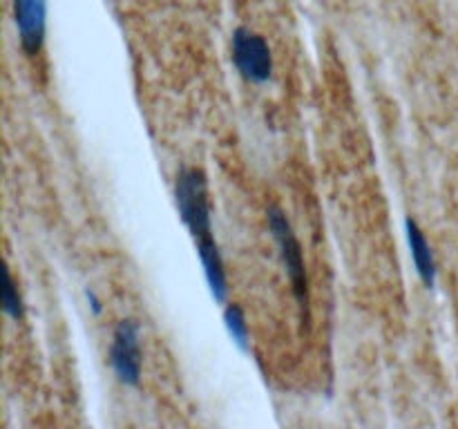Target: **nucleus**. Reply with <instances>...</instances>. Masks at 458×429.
<instances>
[{
    "instance_id": "f257e3e1",
    "label": "nucleus",
    "mask_w": 458,
    "mask_h": 429,
    "mask_svg": "<svg viewBox=\"0 0 458 429\" xmlns=\"http://www.w3.org/2000/svg\"><path fill=\"white\" fill-rule=\"evenodd\" d=\"M174 201H177L179 214L191 231L192 240L197 241V250L217 248L210 226V199L208 183L199 168H183L174 183Z\"/></svg>"
},
{
    "instance_id": "f03ea898",
    "label": "nucleus",
    "mask_w": 458,
    "mask_h": 429,
    "mask_svg": "<svg viewBox=\"0 0 458 429\" xmlns=\"http://www.w3.org/2000/svg\"><path fill=\"white\" fill-rule=\"evenodd\" d=\"M268 226H271L273 237H276L277 246H280V257L282 262H284L291 286H293L300 311H302L304 320H309V277L307 268H304L302 246H300L298 237H295L286 214L282 213L280 208H276V206L268 208Z\"/></svg>"
},
{
    "instance_id": "7ed1b4c3",
    "label": "nucleus",
    "mask_w": 458,
    "mask_h": 429,
    "mask_svg": "<svg viewBox=\"0 0 458 429\" xmlns=\"http://www.w3.org/2000/svg\"><path fill=\"white\" fill-rule=\"evenodd\" d=\"M233 61L240 74L250 83H267L273 76L271 47L249 27H237L233 31Z\"/></svg>"
},
{
    "instance_id": "20e7f679",
    "label": "nucleus",
    "mask_w": 458,
    "mask_h": 429,
    "mask_svg": "<svg viewBox=\"0 0 458 429\" xmlns=\"http://www.w3.org/2000/svg\"><path fill=\"white\" fill-rule=\"evenodd\" d=\"M110 365L121 383L137 387L141 380V344H139V326L134 320H123L116 324L110 344Z\"/></svg>"
},
{
    "instance_id": "39448f33",
    "label": "nucleus",
    "mask_w": 458,
    "mask_h": 429,
    "mask_svg": "<svg viewBox=\"0 0 458 429\" xmlns=\"http://www.w3.org/2000/svg\"><path fill=\"white\" fill-rule=\"evenodd\" d=\"M12 7L22 52L38 56L47 34V0H12Z\"/></svg>"
},
{
    "instance_id": "423d86ee",
    "label": "nucleus",
    "mask_w": 458,
    "mask_h": 429,
    "mask_svg": "<svg viewBox=\"0 0 458 429\" xmlns=\"http://www.w3.org/2000/svg\"><path fill=\"white\" fill-rule=\"evenodd\" d=\"M405 231H407V241H410V250H411V259L416 264V271H419L420 280L428 289H434L437 284V259H434L432 246L429 241L425 240V232L420 231V226L416 223V219H407L405 222Z\"/></svg>"
},
{
    "instance_id": "0eeeda50",
    "label": "nucleus",
    "mask_w": 458,
    "mask_h": 429,
    "mask_svg": "<svg viewBox=\"0 0 458 429\" xmlns=\"http://www.w3.org/2000/svg\"><path fill=\"white\" fill-rule=\"evenodd\" d=\"M224 322H226V329L231 333L233 342L242 349V351H249L250 340H249V324H246L244 311H242L237 304H228L226 311H224Z\"/></svg>"
},
{
    "instance_id": "6e6552de",
    "label": "nucleus",
    "mask_w": 458,
    "mask_h": 429,
    "mask_svg": "<svg viewBox=\"0 0 458 429\" xmlns=\"http://www.w3.org/2000/svg\"><path fill=\"white\" fill-rule=\"evenodd\" d=\"M3 308L12 320H22L25 315V307H22V298L18 293V286L13 282V277L7 273V280H4V289H3Z\"/></svg>"
}]
</instances>
